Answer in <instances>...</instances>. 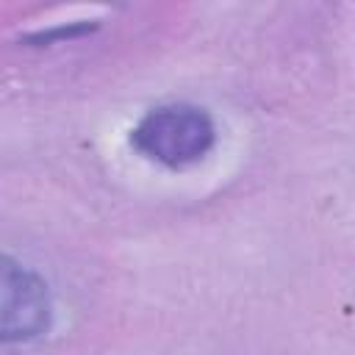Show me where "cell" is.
I'll return each instance as SVG.
<instances>
[{
	"label": "cell",
	"instance_id": "1",
	"mask_svg": "<svg viewBox=\"0 0 355 355\" xmlns=\"http://www.w3.org/2000/svg\"><path fill=\"white\" fill-rule=\"evenodd\" d=\"M216 139L214 119L191 103H166L147 111L130 133L133 147L164 166H189L200 161Z\"/></svg>",
	"mask_w": 355,
	"mask_h": 355
},
{
	"label": "cell",
	"instance_id": "2",
	"mask_svg": "<svg viewBox=\"0 0 355 355\" xmlns=\"http://www.w3.org/2000/svg\"><path fill=\"white\" fill-rule=\"evenodd\" d=\"M50 291L39 275L0 252V344H22L47 333Z\"/></svg>",
	"mask_w": 355,
	"mask_h": 355
}]
</instances>
